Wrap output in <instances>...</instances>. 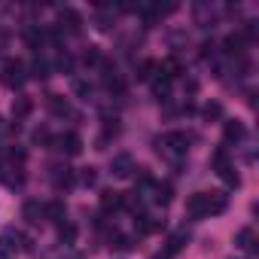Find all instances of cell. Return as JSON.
Segmentation results:
<instances>
[{"instance_id":"6da1fadb","label":"cell","mask_w":259,"mask_h":259,"mask_svg":"<svg viewBox=\"0 0 259 259\" xmlns=\"http://www.w3.org/2000/svg\"><path fill=\"white\" fill-rule=\"evenodd\" d=\"M156 150H159L165 159L180 162V159L189 153V138H186L183 132H171V135H165V138H159V141H156Z\"/></svg>"},{"instance_id":"7a4b0ae2","label":"cell","mask_w":259,"mask_h":259,"mask_svg":"<svg viewBox=\"0 0 259 259\" xmlns=\"http://www.w3.org/2000/svg\"><path fill=\"white\" fill-rule=\"evenodd\" d=\"M25 79H28V67H25V61H19V58H10L7 64H4V70H0V82H4L7 89H22L25 85Z\"/></svg>"},{"instance_id":"3957f363","label":"cell","mask_w":259,"mask_h":259,"mask_svg":"<svg viewBox=\"0 0 259 259\" xmlns=\"http://www.w3.org/2000/svg\"><path fill=\"white\" fill-rule=\"evenodd\" d=\"M186 213H189L192 220H204V217H210V198H207V192H195V195H189V198H186Z\"/></svg>"},{"instance_id":"277c9868","label":"cell","mask_w":259,"mask_h":259,"mask_svg":"<svg viewBox=\"0 0 259 259\" xmlns=\"http://www.w3.org/2000/svg\"><path fill=\"white\" fill-rule=\"evenodd\" d=\"M110 171H113V177H132L135 174V159L128 156V153H122V156H116L113 159V165H110Z\"/></svg>"},{"instance_id":"5b68a950","label":"cell","mask_w":259,"mask_h":259,"mask_svg":"<svg viewBox=\"0 0 259 259\" xmlns=\"http://www.w3.org/2000/svg\"><path fill=\"white\" fill-rule=\"evenodd\" d=\"M55 147H58L61 153H67V156H79V153H82V138L70 132V135H61V138L55 141Z\"/></svg>"},{"instance_id":"8992f818","label":"cell","mask_w":259,"mask_h":259,"mask_svg":"<svg viewBox=\"0 0 259 259\" xmlns=\"http://www.w3.org/2000/svg\"><path fill=\"white\" fill-rule=\"evenodd\" d=\"M43 220H49V223H67V207H64V201H49L46 207H43Z\"/></svg>"},{"instance_id":"52a82bcc","label":"cell","mask_w":259,"mask_h":259,"mask_svg":"<svg viewBox=\"0 0 259 259\" xmlns=\"http://www.w3.org/2000/svg\"><path fill=\"white\" fill-rule=\"evenodd\" d=\"M223 135H226V144H235V141L244 138V125H241L238 119H229V122L223 125Z\"/></svg>"},{"instance_id":"ba28073f","label":"cell","mask_w":259,"mask_h":259,"mask_svg":"<svg viewBox=\"0 0 259 259\" xmlns=\"http://www.w3.org/2000/svg\"><path fill=\"white\" fill-rule=\"evenodd\" d=\"M58 22H61V28H67V31H79V25H82V19H79V13H73V10H61L58 13Z\"/></svg>"},{"instance_id":"9c48e42d","label":"cell","mask_w":259,"mask_h":259,"mask_svg":"<svg viewBox=\"0 0 259 259\" xmlns=\"http://www.w3.org/2000/svg\"><path fill=\"white\" fill-rule=\"evenodd\" d=\"M46 107H49L55 116H67V113H70V104H67L61 95H49V98H46Z\"/></svg>"},{"instance_id":"30bf717a","label":"cell","mask_w":259,"mask_h":259,"mask_svg":"<svg viewBox=\"0 0 259 259\" xmlns=\"http://www.w3.org/2000/svg\"><path fill=\"white\" fill-rule=\"evenodd\" d=\"M22 217H25L28 223H40V220H43V204H40V201H25Z\"/></svg>"},{"instance_id":"8fae6325","label":"cell","mask_w":259,"mask_h":259,"mask_svg":"<svg viewBox=\"0 0 259 259\" xmlns=\"http://www.w3.org/2000/svg\"><path fill=\"white\" fill-rule=\"evenodd\" d=\"M244 43H247V40H244V34H229L223 46H226V52H229V55H241V52H244Z\"/></svg>"},{"instance_id":"7c38bea8","label":"cell","mask_w":259,"mask_h":259,"mask_svg":"<svg viewBox=\"0 0 259 259\" xmlns=\"http://www.w3.org/2000/svg\"><path fill=\"white\" fill-rule=\"evenodd\" d=\"M235 244H238L241 250L253 253V247H256V235H253V229H241V232H238V238H235Z\"/></svg>"},{"instance_id":"4fadbf2b","label":"cell","mask_w":259,"mask_h":259,"mask_svg":"<svg viewBox=\"0 0 259 259\" xmlns=\"http://www.w3.org/2000/svg\"><path fill=\"white\" fill-rule=\"evenodd\" d=\"M186 241H189V235H186V232H177V235L165 244V253H168V256H177V253L186 247Z\"/></svg>"},{"instance_id":"5bb4252c","label":"cell","mask_w":259,"mask_h":259,"mask_svg":"<svg viewBox=\"0 0 259 259\" xmlns=\"http://www.w3.org/2000/svg\"><path fill=\"white\" fill-rule=\"evenodd\" d=\"M101 207L110 213V210H119L122 207V192H104L101 195Z\"/></svg>"},{"instance_id":"9a60e30c","label":"cell","mask_w":259,"mask_h":259,"mask_svg":"<svg viewBox=\"0 0 259 259\" xmlns=\"http://www.w3.org/2000/svg\"><path fill=\"white\" fill-rule=\"evenodd\" d=\"M31 107H34V101L22 95V98H16V101H13V116H16V119H22V116H28V113H31Z\"/></svg>"},{"instance_id":"2e32d148","label":"cell","mask_w":259,"mask_h":259,"mask_svg":"<svg viewBox=\"0 0 259 259\" xmlns=\"http://www.w3.org/2000/svg\"><path fill=\"white\" fill-rule=\"evenodd\" d=\"M58 241H61V244H73V241H76V226L61 223V226H58Z\"/></svg>"},{"instance_id":"e0dca14e","label":"cell","mask_w":259,"mask_h":259,"mask_svg":"<svg viewBox=\"0 0 259 259\" xmlns=\"http://www.w3.org/2000/svg\"><path fill=\"white\" fill-rule=\"evenodd\" d=\"M207 198H210V213H223L226 210V195L223 192H207Z\"/></svg>"},{"instance_id":"ac0fdd59","label":"cell","mask_w":259,"mask_h":259,"mask_svg":"<svg viewBox=\"0 0 259 259\" xmlns=\"http://www.w3.org/2000/svg\"><path fill=\"white\" fill-rule=\"evenodd\" d=\"M168 89H171V79H165V76L159 73V76L153 79V92H156L159 98H165V95H168Z\"/></svg>"},{"instance_id":"d6986e66","label":"cell","mask_w":259,"mask_h":259,"mask_svg":"<svg viewBox=\"0 0 259 259\" xmlns=\"http://www.w3.org/2000/svg\"><path fill=\"white\" fill-rule=\"evenodd\" d=\"M16 244H10L7 238H0V259H16Z\"/></svg>"},{"instance_id":"ffe728a7","label":"cell","mask_w":259,"mask_h":259,"mask_svg":"<svg viewBox=\"0 0 259 259\" xmlns=\"http://www.w3.org/2000/svg\"><path fill=\"white\" fill-rule=\"evenodd\" d=\"M220 177H223L229 186H241V177L235 174V168H232V165H229V168H223V171H220Z\"/></svg>"},{"instance_id":"44dd1931","label":"cell","mask_w":259,"mask_h":259,"mask_svg":"<svg viewBox=\"0 0 259 259\" xmlns=\"http://www.w3.org/2000/svg\"><path fill=\"white\" fill-rule=\"evenodd\" d=\"M201 113H204V119H220V116H223V107L213 101V104H204V110H201Z\"/></svg>"},{"instance_id":"7402d4cb","label":"cell","mask_w":259,"mask_h":259,"mask_svg":"<svg viewBox=\"0 0 259 259\" xmlns=\"http://www.w3.org/2000/svg\"><path fill=\"white\" fill-rule=\"evenodd\" d=\"M31 76H37V79L49 76V67H46V61H43V58H34V73H31Z\"/></svg>"},{"instance_id":"603a6c76","label":"cell","mask_w":259,"mask_h":259,"mask_svg":"<svg viewBox=\"0 0 259 259\" xmlns=\"http://www.w3.org/2000/svg\"><path fill=\"white\" fill-rule=\"evenodd\" d=\"M110 247H116V250H132V247H135V244H132V241H128V238H125V235H116V238H113V244H110Z\"/></svg>"},{"instance_id":"cb8c5ba5","label":"cell","mask_w":259,"mask_h":259,"mask_svg":"<svg viewBox=\"0 0 259 259\" xmlns=\"http://www.w3.org/2000/svg\"><path fill=\"white\" fill-rule=\"evenodd\" d=\"M79 180H82L85 186H92V183H95V171H92V168H82V177H79Z\"/></svg>"},{"instance_id":"d4e9b609","label":"cell","mask_w":259,"mask_h":259,"mask_svg":"<svg viewBox=\"0 0 259 259\" xmlns=\"http://www.w3.org/2000/svg\"><path fill=\"white\" fill-rule=\"evenodd\" d=\"M153 259H171V256H168V253H165V250H162V253H156V256H153Z\"/></svg>"}]
</instances>
